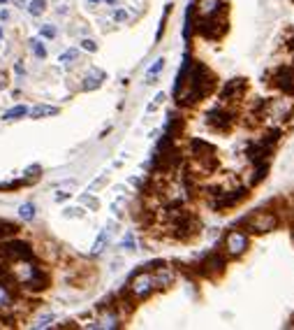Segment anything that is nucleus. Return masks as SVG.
Wrapping results in <instances>:
<instances>
[{
	"label": "nucleus",
	"mask_w": 294,
	"mask_h": 330,
	"mask_svg": "<svg viewBox=\"0 0 294 330\" xmlns=\"http://www.w3.org/2000/svg\"><path fill=\"white\" fill-rule=\"evenodd\" d=\"M197 30L208 40H218L227 33V5H223L218 12H213L208 17H199Z\"/></svg>",
	"instance_id": "obj_1"
},
{
	"label": "nucleus",
	"mask_w": 294,
	"mask_h": 330,
	"mask_svg": "<svg viewBox=\"0 0 294 330\" xmlns=\"http://www.w3.org/2000/svg\"><path fill=\"white\" fill-rule=\"evenodd\" d=\"M245 228L253 233H260V235L262 233H271L278 228V216L269 209H257L245 219Z\"/></svg>",
	"instance_id": "obj_2"
},
{
	"label": "nucleus",
	"mask_w": 294,
	"mask_h": 330,
	"mask_svg": "<svg viewBox=\"0 0 294 330\" xmlns=\"http://www.w3.org/2000/svg\"><path fill=\"white\" fill-rule=\"evenodd\" d=\"M153 275L148 272V270H139L135 277L130 279V284H128V293H130L135 300H144V298H148L153 293Z\"/></svg>",
	"instance_id": "obj_3"
},
{
	"label": "nucleus",
	"mask_w": 294,
	"mask_h": 330,
	"mask_svg": "<svg viewBox=\"0 0 294 330\" xmlns=\"http://www.w3.org/2000/svg\"><path fill=\"white\" fill-rule=\"evenodd\" d=\"M0 256L10 260H30L33 258V249L28 242H21V240H12V242H5L0 247Z\"/></svg>",
	"instance_id": "obj_4"
},
{
	"label": "nucleus",
	"mask_w": 294,
	"mask_h": 330,
	"mask_svg": "<svg viewBox=\"0 0 294 330\" xmlns=\"http://www.w3.org/2000/svg\"><path fill=\"white\" fill-rule=\"evenodd\" d=\"M271 84L276 88H280L283 93H294V68H278L271 75Z\"/></svg>",
	"instance_id": "obj_5"
},
{
	"label": "nucleus",
	"mask_w": 294,
	"mask_h": 330,
	"mask_svg": "<svg viewBox=\"0 0 294 330\" xmlns=\"http://www.w3.org/2000/svg\"><path fill=\"white\" fill-rule=\"evenodd\" d=\"M208 126L216 128V130H229L232 128V119H234V114L227 110H223V107H213L211 112H208Z\"/></svg>",
	"instance_id": "obj_6"
},
{
	"label": "nucleus",
	"mask_w": 294,
	"mask_h": 330,
	"mask_svg": "<svg viewBox=\"0 0 294 330\" xmlns=\"http://www.w3.org/2000/svg\"><path fill=\"white\" fill-rule=\"evenodd\" d=\"M248 235L241 230H232L227 235V240H225V247H227V253L229 256H241V253H245V249H248Z\"/></svg>",
	"instance_id": "obj_7"
},
{
	"label": "nucleus",
	"mask_w": 294,
	"mask_h": 330,
	"mask_svg": "<svg viewBox=\"0 0 294 330\" xmlns=\"http://www.w3.org/2000/svg\"><path fill=\"white\" fill-rule=\"evenodd\" d=\"M245 88H248V79L236 77V79H232V82L225 84V88H223V93H220V98H223V100H239L241 95H243Z\"/></svg>",
	"instance_id": "obj_8"
},
{
	"label": "nucleus",
	"mask_w": 294,
	"mask_h": 330,
	"mask_svg": "<svg viewBox=\"0 0 294 330\" xmlns=\"http://www.w3.org/2000/svg\"><path fill=\"white\" fill-rule=\"evenodd\" d=\"M47 284H49V277L39 268H30L28 277L23 279V286L30 288V291H42V288H47Z\"/></svg>",
	"instance_id": "obj_9"
},
{
	"label": "nucleus",
	"mask_w": 294,
	"mask_h": 330,
	"mask_svg": "<svg viewBox=\"0 0 294 330\" xmlns=\"http://www.w3.org/2000/svg\"><path fill=\"white\" fill-rule=\"evenodd\" d=\"M199 268H202L204 275H211V272H223V270H225V258H223V256H218V253H211V256H208V258L204 260Z\"/></svg>",
	"instance_id": "obj_10"
},
{
	"label": "nucleus",
	"mask_w": 294,
	"mask_h": 330,
	"mask_svg": "<svg viewBox=\"0 0 294 330\" xmlns=\"http://www.w3.org/2000/svg\"><path fill=\"white\" fill-rule=\"evenodd\" d=\"M223 5H225L223 0H199V3H197V14H199V17H208L213 12H218Z\"/></svg>",
	"instance_id": "obj_11"
},
{
	"label": "nucleus",
	"mask_w": 294,
	"mask_h": 330,
	"mask_svg": "<svg viewBox=\"0 0 294 330\" xmlns=\"http://www.w3.org/2000/svg\"><path fill=\"white\" fill-rule=\"evenodd\" d=\"M30 119H42V116H56L58 114V107H51V105H37L33 110H28Z\"/></svg>",
	"instance_id": "obj_12"
},
{
	"label": "nucleus",
	"mask_w": 294,
	"mask_h": 330,
	"mask_svg": "<svg viewBox=\"0 0 294 330\" xmlns=\"http://www.w3.org/2000/svg\"><path fill=\"white\" fill-rule=\"evenodd\" d=\"M102 79H104V72H100V70H93L91 75H88L86 79H83V91H93V88H98L100 84H102Z\"/></svg>",
	"instance_id": "obj_13"
},
{
	"label": "nucleus",
	"mask_w": 294,
	"mask_h": 330,
	"mask_svg": "<svg viewBox=\"0 0 294 330\" xmlns=\"http://www.w3.org/2000/svg\"><path fill=\"white\" fill-rule=\"evenodd\" d=\"M28 114V107H23V105H17V107H12V110H7L5 114H3V121H14V119H19V116H26Z\"/></svg>",
	"instance_id": "obj_14"
},
{
	"label": "nucleus",
	"mask_w": 294,
	"mask_h": 330,
	"mask_svg": "<svg viewBox=\"0 0 294 330\" xmlns=\"http://www.w3.org/2000/svg\"><path fill=\"white\" fill-rule=\"evenodd\" d=\"M162 68H164V58H158V61H155L151 68H148V72H146V82H148V84H153V79H155V77L160 75V72H162Z\"/></svg>",
	"instance_id": "obj_15"
},
{
	"label": "nucleus",
	"mask_w": 294,
	"mask_h": 330,
	"mask_svg": "<svg viewBox=\"0 0 294 330\" xmlns=\"http://www.w3.org/2000/svg\"><path fill=\"white\" fill-rule=\"evenodd\" d=\"M107 242H109V233L102 230V233H100V237L95 240V244H93V253H95V256H98V253H102L104 247H107Z\"/></svg>",
	"instance_id": "obj_16"
},
{
	"label": "nucleus",
	"mask_w": 294,
	"mask_h": 330,
	"mask_svg": "<svg viewBox=\"0 0 294 330\" xmlns=\"http://www.w3.org/2000/svg\"><path fill=\"white\" fill-rule=\"evenodd\" d=\"M47 3H49V0H33V3L28 5V12H30L33 17H39V14L47 10Z\"/></svg>",
	"instance_id": "obj_17"
},
{
	"label": "nucleus",
	"mask_w": 294,
	"mask_h": 330,
	"mask_svg": "<svg viewBox=\"0 0 294 330\" xmlns=\"http://www.w3.org/2000/svg\"><path fill=\"white\" fill-rule=\"evenodd\" d=\"M19 216H21L23 221H30V219L35 216V205H33V203L21 205V209H19Z\"/></svg>",
	"instance_id": "obj_18"
},
{
	"label": "nucleus",
	"mask_w": 294,
	"mask_h": 330,
	"mask_svg": "<svg viewBox=\"0 0 294 330\" xmlns=\"http://www.w3.org/2000/svg\"><path fill=\"white\" fill-rule=\"evenodd\" d=\"M30 49H33V54L37 56V58H44V56H47V49L42 47L39 40H33V42H30Z\"/></svg>",
	"instance_id": "obj_19"
},
{
	"label": "nucleus",
	"mask_w": 294,
	"mask_h": 330,
	"mask_svg": "<svg viewBox=\"0 0 294 330\" xmlns=\"http://www.w3.org/2000/svg\"><path fill=\"white\" fill-rule=\"evenodd\" d=\"M76 56H79V51H76V49H67V51H63V54H60V63H70V61H74Z\"/></svg>",
	"instance_id": "obj_20"
},
{
	"label": "nucleus",
	"mask_w": 294,
	"mask_h": 330,
	"mask_svg": "<svg viewBox=\"0 0 294 330\" xmlns=\"http://www.w3.org/2000/svg\"><path fill=\"white\" fill-rule=\"evenodd\" d=\"M51 321H54V314H47V316H42L37 323H33V328H49Z\"/></svg>",
	"instance_id": "obj_21"
},
{
	"label": "nucleus",
	"mask_w": 294,
	"mask_h": 330,
	"mask_svg": "<svg viewBox=\"0 0 294 330\" xmlns=\"http://www.w3.org/2000/svg\"><path fill=\"white\" fill-rule=\"evenodd\" d=\"M162 103H164V93H158V95H155V100H153V103L146 107V112H148V114H151V112H155V110H158V105H162Z\"/></svg>",
	"instance_id": "obj_22"
},
{
	"label": "nucleus",
	"mask_w": 294,
	"mask_h": 330,
	"mask_svg": "<svg viewBox=\"0 0 294 330\" xmlns=\"http://www.w3.org/2000/svg\"><path fill=\"white\" fill-rule=\"evenodd\" d=\"M17 230H19L17 226H10V223H0V237L12 235V233H17Z\"/></svg>",
	"instance_id": "obj_23"
},
{
	"label": "nucleus",
	"mask_w": 294,
	"mask_h": 330,
	"mask_svg": "<svg viewBox=\"0 0 294 330\" xmlns=\"http://www.w3.org/2000/svg\"><path fill=\"white\" fill-rule=\"evenodd\" d=\"M39 33H42V38L54 40L56 38V28L54 26H42V28H39Z\"/></svg>",
	"instance_id": "obj_24"
},
{
	"label": "nucleus",
	"mask_w": 294,
	"mask_h": 330,
	"mask_svg": "<svg viewBox=\"0 0 294 330\" xmlns=\"http://www.w3.org/2000/svg\"><path fill=\"white\" fill-rule=\"evenodd\" d=\"M81 203H83V205H88L91 209H98V207H100V203H98L95 198H91V195H81Z\"/></svg>",
	"instance_id": "obj_25"
},
{
	"label": "nucleus",
	"mask_w": 294,
	"mask_h": 330,
	"mask_svg": "<svg viewBox=\"0 0 294 330\" xmlns=\"http://www.w3.org/2000/svg\"><path fill=\"white\" fill-rule=\"evenodd\" d=\"M81 49H86V51H98V44L93 42V40H81Z\"/></svg>",
	"instance_id": "obj_26"
},
{
	"label": "nucleus",
	"mask_w": 294,
	"mask_h": 330,
	"mask_svg": "<svg viewBox=\"0 0 294 330\" xmlns=\"http://www.w3.org/2000/svg\"><path fill=\"white\" fill-rule=\"evenodd\" d=\"M114 19H116V21H125V19H128V12L125 10H116L114 12Z\"/></svg>",
	"instance_id": "obj_27"
},
{
	"label": "nucleus",
	"mask_w": 294,
	"mask_h": 330,
	"mask_svg": "<svg viewBox=\"0 0 294 330\" xmlns=\"http://www.w3.org/2000/svg\"><path fill=\"white\" fill-rule=\"evenodd\" d=\"M123 247H128L132 251V249H135V240H132V235H128L125 240H123Z\"/></svg>",
	"instance_id": "obj_28"
},
{
	"label": "nucleus",
	"mask_w": 294,
	"mask_h": 330,
	"mask_svg": "<svg viewBox=\"0 0 294 330\" xmlns=\"http://www.w3.org/2000/svg\"><path fill=\"white\" fill-rule=\"evenodd\" d=\"M81 209H65V216H81Z\"/></svg>",
	"instance_id": "obj_29"
},
{
	"label": "nucleus",
	"mask_w": 294,
	"mask_h": 330,
	"mask_svg": "<svg viewBox=\"0 0 294 330\" xmlns=\"http://www.w3.org/2000/svg\"><path fill=\"white\" fill-rule=\"evenodd\" d=\"M67 195H70V193H63V191H60V193H58V195H56V200H58V203H60V200H65V198H67Z\"/></svg>",
	"instance_id": "obj_30"
},
{
	"label": "nucleus",
	"mask_w": 294,
	"mask_h": 330,
	"mask_svg": "<svg viewBox=\"0 0 294 330\" xmlns=\"http://www.w3.org/2000/svg\"><path fill=\"white\" fill-rule=\"evenodd\" d=\"M5 3H7V0H0V5H5Z\"/></svg>",
	"instance_id": "obj_31"
},
{
	"label": "nucleus",
	"mask_w": 294,
	"mask_h": 330,
	"mask_svg": "<svg viewBox=\"0 0 294 330\" xmlns=\"http://www.w3.org/2000/svg\"><path fill=\"white\" fill-rule=\"evenodd\" d=\"M0 38H3V28H0Z\"/></svg>",
	"instance_id": "obj_32"
},
{
	"label": "nucleus",
	"mask_w": 294,
	"mask_h": 330,
	"mask_svg": "<svg viewBox=\"0 0 294 330\" xmlns=\"http://www.w3.org/2000/svg\"><path fill=\"white\" fill-rule=\"evenodd\" d=\"M91 3H100V0H91Z\"/></svg>",
	"instance_id": "obj_33"
},
{
	"label": "nucleus",
	"mask_w": 294,
	"mask_h": 330,
	"mask_svg": "<svg viewBox=\"0 0 294 330\" xmlns=\"http://www.w3.org/2000/svg\"><path fill=\"white\" fill-rule=\"evenodd\" d=\"M109 3H116V0H109Z\"/></svg>",
	"instance_id": "obj_34"
}]
</instances>
